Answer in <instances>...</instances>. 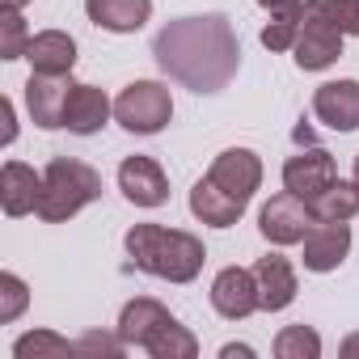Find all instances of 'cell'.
Here are the masks:
<instances>
[{"label": "cell", "mask_w": 359, "mask_h": 359, "mask_svg": "<svg viewBox=\"0 0 359 359\" xmlns=\"http://www.w3.org/2000/svg\"><path fill=\"white\" fill-rule=\"evenodd\" d=\"M152 55H156L161 72L173 76L177 85H187L195 93H220L237 76L241 43L220 13L177 18L156 34Z\"/></svg>", "instance_id": "obj_1"}, {"label": "cell", "mask_w": 359, "mask_h": 359, "mask_svg": "<svg viewBox=\"0 0 359 359\" xmlns=\"http://www.w3.org/2000/svg\"><path fill=\"white\" fill-rule=\"evenodd\" d=\"M127 254L140 271L169 283H191L208 262V250L199 237L182 229H165V224H135L127 233Z\"/></svg>", "instance_id": "obj_2"}, {"label": "cell", "mask_w": 359, "mask_h": 359, "mask_svg": "<svg viewBox=\"0 0 359 359\" xmlns=\"http://www.w3.org/2000/svg\"><path fill=\"white\" fill-rule=\"evenodd\" d=\"M102 199V173L76 156H55L43 169V195H39V216L47 224L72 220L81 208Z\"/></svg>", "instance_id": "obj_3"}, {"label": "cell", "mask_w": 359, "mask_h": 359, "mask_svg": "<svg viewBox=\"0 0 359 359\" xmlns=\"http://www.w3.org/2000/svg\"><path fill=\"white\" fill-rule=\"evenodd\" d=\"M114 118L135 135H156L173 118V97L161 81H131L114 97Z\"/></svg>", "instance_id": "obj_4"}, {"label": "cell", "mask_w": 359, "mask_h": 359, "mask_svg": "<svg viewBox=\"0 0 359 359\" xmlns=\"http://www.w3.org/2000/svg\"><path fill=\"white\" fill-rule=\"evenodd\" d=\"M173 325H177L173 313H169L161 300H148V296L127 300L123 313H118V334H123V342H127V346H140V351H148V355L165 342V334H169Z\"/></svg>", "instance_id": "obj_5"}, {"label": "cell", "mask_w": 359, "mask_h": 359, "mask_svg": "<svg viewBox=\"0 0 359 359\" xmlns=\"http://www.w3.org/2000/svg\"><path fill=\"white\" fill-rule=\"evenodd\" d=\"M313 224H317V216H313L309 199H300V195H292V191L275 195V199L262 208V216H258V229H262V237H266L271 245H296V241L309 237Z\"/></svg>", "instance_id": "obj_6"}, {"label": "cell", "mask_w": 359, "mask_h": 359, "mask_svg": "<svg viewBox=\"0 0 359 359\" xmlns=\"http://www.w3.org/2000/svg\"><path fill=\"white\" fill-rule=\"evenodd\" d=\"M334 182H338V169H334V156L325 148H304V152L287 156V165H283V191H292L309 203Z\"/></svg>", "instance_id": "obj_7"}, {"label": "cell", "mask_w": 359, "mask_h": 359, "mask_svg": "<svg viewBox=\"0 0 359 359\" xmlns=\"http://www.w3.org/2000/svg\"><path fill=\"white\" fill-rule=\"evenodd\" d=\"M208 177H212L220 191H229L233 199H241V203L250 208L254 191L262 187V161H258V152H250V148H229V152H220V156L212 161Z\"/></svg>", "instance_id": "obj_8"}, {"label": "cell", "mask_w": 359, "mask_h": 359, "mask_svg": "<svg viewBox=\"0 0 359 359\" xmlns=\"http://www.w3.org/2000/svg\"><path fill=\"white\" fill-rule=\"evenodd\" d=\"M212 309H216L220 317H229V321H241V317L258 313L262 300H258V279H254V271H245V266H224V271L216 275V283H212Z\"/></svg>", "instance_id": "obj_9"}, {"label": "cell", "mask_w": 359, "mask_h": 359, "mask_svg": "<svg viewBox=\"0 0 359 359\" xmlns=\"http://www.w3.org/2000/svg\"><path fill=\"white\" fill-rule=\"evenodd\" d=\"M118 191L135 208H161L169 199V177L152 156H127L118 165Z\"/></svg>", "instance_id": "obj_10"}, {"label": "cell", "mask_w": 359, "mask_h": 359, "mask_svg": "<svg viewBox=\"0 0 359 359\" xmlns=\"http://www.w3.org/2000/svg\"><path fill=\"white\" fill-rule=\"evenodd\" d=\"M292 51H296V68H304V72H321V68L338 64V55H342V30H334L330 22L304 13L300 39H296Z\"/></svg>", "instance_id": "obj_11"}, {"label": "cell", "mask_w": 359, "mask_h": 359, "mask_svg": "<svg viewBox=\"0 0 359 359\" xmlns=\"http://www.w3.org/2000/svg\"><path fill=\"white\" fill-rule=\"evenodd\" d=\"M351 254V229L346 220H317L304 237V266L317 275H330L342 266V258Z\"/></svg>", "instance_id": "obj_12"}, {"label": "cell", "mask_w": 359, "mask_h": 359, "mask_svg": "<svg viewBox=\"0 0 359 359\" xmlns=\"http://www.w3.org/2000/svg\"><path fill=\"white\" fill-rule=\"evenodd\" d=\"M68 93H72V81L68 76H43V72H30L26 81V110L39 127L55 131L64 127V106H68Z\"/></svg>", "instance_id": "obj_13"}, {"label": "cell", "mask_w": 359, "mask_h": 359, "mask_svg": "<svg viewBox=\"0 0 359 359\" xmlns=\"http://www.w3.org/2000/svg\"><path fill=\"white\" fill-rule=\"evenodd\" d=\"M313 114L330 131H355L359 127V81H325L313 93Z\"/></svg>", "instance_id": "obj_14"}, {"label": "cell", "mask_w": 359, "mask_h": 359, "mask_svg": "<svg viewBox=\"0 0 359 359\" xmlns=\"http://www.w3.org/2000/svg\"><path fill=\"white\" fill-rule=\"evenodd\" d=\"M39 195H43V173H34L22 161H5L0 169V203H5V216H30L39 212Z\"/></svg>", "instance_id": "obj_15"}, {"label": "cell", "mask_w": 359, "mask_h": 359, "mask_svg": "<svg viewBox=\"0 0 359 359\" xmlns=\"http://www.w3.org/2000/svg\"><path fill=\"white\" fill-rule=\"evenodd\" d=\"M254 279H258V300L266 313H279L296 300V271L283 254H266L254 262Z\"/></svg>", "instance_id": "obj_16"}, {"label": "cell", "mask_w": 359, "mask_h": 359, "mask_svg": "<svg viewBox=\"0 0 359 359\" xmlns=\"http://www.w3.org/2000/svg\"><path fill=\"white\" fill-rule=\"evenodd\" d=\"M114 114L110 97L97 89V85H72L68 93V106H64V127L76 131V135H93L106 127V118Z\"/></svg>", "instance_id": "obj_17"}, {"label": "cell", "mask_w": 359, "mask_h": 359, "mask_svg": "<svg viewBox=\"0 0 359 359\" xmlns=\"http://www.w3.org/2000/svg\"><path fill=\"white\" fill-rule=\"evenodd\" d=\"M26 60H30V68L43 72V76H68L72 64H76V43H72V34H64V30H43V34L30 39Z\"/></svg>", "instance_id": "obj_18"}, {"label": "cell", "mask_w": 359, "mask_h": 359, "mask_svg": "<svg viewBox=\"0 0 359 359\" xmlns=\"http://www.w3.org/2000/svg\"><path fill=\"white\" fill-rule=\"evenodd\" d=\"M85 13L110 34H135L152 13V0H85Z\"/></svg>", "instance_id": "obj_19"}, {"label": "cell", "mask_w": 359, "mask_h": 359, "mask_svg": "<svg viewBox=\"0 0 359 359\" xmlns=\"http://www.w3.org/2000/svg\"><path fill=\"white\" fill-rule=\"evenodd\" d=\"M191 212H195L203 224H212V229H229V224H237V220L245 216V203L233 199L229 191H220L212 177H199L195 191H191Z\"/></svg>", "instance_id": "obj_20"}, {"label": "cell", "mask_w": 359, "mask_h": 359, "mask_svg": "<svg viewBox=\"0 0 359 359\" xmlns=\"http://www.w3.org/2000/svg\"><path fill=\"white\" fill-rule=\"evenodd\" d=\"M300 26H304V5L300 0H287V5L271 9V26L262 30V47L266 51H292L296 39H300Z\"/></svg>", "instance_id": "obj_21"}, {"label": "cell", "mask_w": 359, "mask_h": 359, "mask_svg": "<svg viewBox=\"0 0 359 359\" xmlns=\"http://www.w3.org/2000/svg\"><path fill=\"white\" fill-rule=\"evenodd\" d=\"M309 208H313L317 220H351V216L359 212V187H355V182H334V187H325Z\"/></svg>", "instance_id": "obj_22"}, {"label": "cell", "mask_w": 359, "mask_h": 359, "mask_svg": "<svg viewBox=\"0 0 359 359\" xmlns=\"http://www.w3.org/2000/svg\"><path fill=\"white\" fill-rule=\"evenodd\" d=\"M304 13L330 22L342 34H359V0H304Z\"/></svg>", "instance_id": "obj_23"}, {"label": "cell", "mask_w": 359, "mask_h": 359, "mask_svg": "<svg viewBox=\"0 0 359 359\" xmlns=\"http://www.w3.org/2000/svg\"><path fill=\"white\" fill-rule=\"evenodd\" d=\"M275 355H279V359H317V355H321V338H317V330H309V325H287V330H279V338H275Z\"/></svg>", "instance_id": "obj_24"}, {"label": "cell", "mask_w": 359, "mask_h": 359, "mask_svg": "<svg viewBox=\"0 0 359 359\" xmlns=\"http://www.w3.org/2000/svg\"><path fill=\"white\" fill-rule=\"evenodd\" d=\"M30 47L22 9H0V60H22Z\"/></svg>", "instance_id": "obj_25"}, {"label": "cell", "mask_w": 359, "mask_h": 359, "mask_svg": "<svg viewBox=\"0 0 359 359\" xmlns=\"http://www.w3.org/2000/svg\"><path fill=\"white\" fill-rule=\"evenodd\" d=\"M18 359H39V355H76V342H64L55 334H26L13 342Z\"/></svg>", "instance_id": "obj_26"}, {"label": "cell", "mask_w": 359, "mask_h": 359, "mask_svg": "<svg viewBox=\"0 0 359 359\" xmlns=\"http://www.w3.org/2000/svg\"><path fill=\"white\" fill-rule=\"evenodd\" d=\"M26 300H30V292H26V283L18 275H0V321H5V325L18 321Z\"/></svg>", "instance_id": "obj_27"}, {"label": "cell", "mask_w": 359, "mask_h": 359, "mask_svg": "<svg viewBox=\"0 0 359 359\" xmlns=\"http://www.w3.org/2000/svg\"><path fill=\"white\" fill-rule=\"evenodd\" d=\"M123 351H127L123 334H85V338H76V355H110V359H118Z\"/></svg>", "instance_id": "obj_28"}, {"label": "cell", "mask_w": 359, "mask_h": 359, "mask_svg": "<svg viewBox=\"0 0 359 359\" xmlns=\"http://www.w3.org/2000/svg\"><path fill=\"white\" fill-rule=\"evenodd\" d=\"M0 114H5V144H13V135H18V123H13V102H9V97L0 102Z\"/></svg>", "instance_id": "obj_29"}, {"label": "cell", "mask_w": 359, "mask_h": 359, "mask_svg": "<svg viewBox=\"0 0 359 359\" xmlns=\"http://www.w3.org/2000/svg\"><path fill=\"white\" fill-rule=\"evenodd\" d=\"M220 355H224V359H233V355H241V359H250V355H254V351H250V346H233V342H229V346H224V351H220Z\"/></svg>", "instance_id": "obj_30"}, {"label": "cell", "mask_w": 359, "mask_h": 359, "mask_svg": "<svg viewBox=\"0 0 359 359\" xmlns=\"http://www.w3.org/2000/svg\"><path fill=\"white\" fill-rule=\"evenodd\" d=\"M342 355H359V334H351V338L342 342Z\"/></svg>", "instance_id": "obj_31"}, {"label": "cell", "mask_w": 359, "mask_h": 359, "mask_svg": "<svg viewBox=\"0 0 359 359\" xmlns=\"http://www.w3.org/2000/svg\"><path fill=\"white\" fill-rule=\"evenodd\" d=\"M0 5H5V9H26L30 0H0Z\"/></svg>", "instance_id": "obj_32"}, {"label": "cell", "mask_w": 359, "mask_h": 359, "mask_svg": "<svg viewBox=\"0 0 359 359\" xmlns=\"http://www.w3.org/2000/svg\"><path fill=\"white\" fill-rule=\"evenodd\" d=\"M262 9H279V5H287V0H258Z\"/></svg>", "instance_id": "obj_33"}, {"label": "cell", "mask_w": 359, "mask_h": 359, "mask_svg": "<svg viewBox=\"0 0 359 359\" xmlns=\"http://www.w3.org/2000/svg\"><path fill=\"white\" fill-rule=\"evenodd\" d=\"M355 187H359V156H355Z\"/></svg>", "instance_id": "obj_34"}]
</instances>
